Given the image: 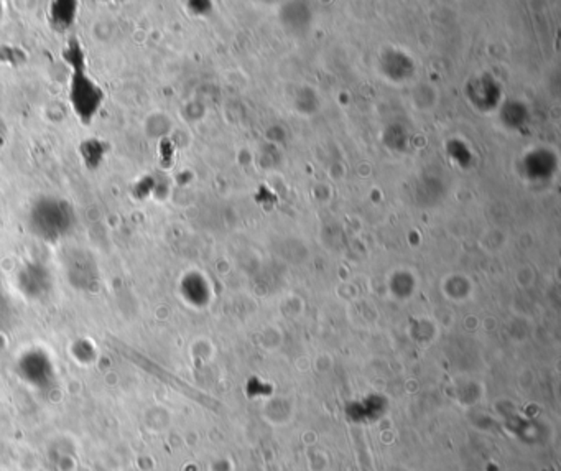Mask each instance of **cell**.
<instances>
[{"instance_id":"1","label":"cell","mask_w":561,"mask_h":471,"mask_svg":"<svg viewBox=\"0 0 561 471\" xmlns=\"http://www.w3.org/2000/svg\"><path fill=\"white\" fill-rule=\"evenodd\" d=\"M31 230L43 239L56 241L71 230L74 213L69 203L59 199H41L31 209Z\"/></svg>"},{"instance_id":"2","label":"cell","mask_w":561,"mask_h":471,"mask_svg":"<svg viewBox=\"0 0 561 471\" xmlns=\"http://www.w3.org/2000/svg\"><path fill=\"white\" fill-rule=\"evenodd\" d=\"M71 99L76 113L81 115L83 119H90L96 114L97 107L101 104L102 92L94 83L90 81V79L79 71L78 76L74 78L73 81Z\"/></svg>"}]
</instances>
